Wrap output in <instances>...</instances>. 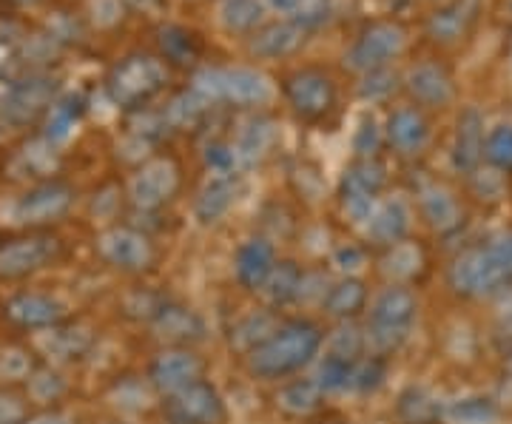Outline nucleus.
I'll use <instances>...</instances> for the list:
<instances>
[{"label":"nucleus","mask_w":512,"mask_h":424,"mask_svg":"<svg viewBox=\"0 0 512 424\" xmlns=\"http://www.w3.org/2000/svg\"><path fill=\"white\" fill-rule=\"evenodd\" d=\"M322 348V333L311 322H291L276 328L262 345L248 353V368L259 379H285L311 362Z\"/></svg>","instance_id":"nucleus-1"},{"label":"nucleus","mask_w":512,"mask_h":424,"mask_svg":"<svg viewBox=\"0 0 512 424\" xmlns=\"http://www.w3.org/2000/svg\"><path fill=\"white\" fill-rule=\"evenodd\" d=\"M512 285V234L473 248L453 262L450 288L461 296H493Z\"/></svg>","instance_id":"nucleus-2"},{"label":"nucleus","mask_w":512,"mask_h":424,"mask_svg":"<svg viewBox=\"0 0 512 424\" xmlns=\"http://www.w3.org/2000/svg\"><path fill=\"white\" fill-rule=\"evenodd\" d=\"M168 83V69L160 57L128 55L123 57L106 80V92L120 109H143L154 94H160Z\"/></svg>","instance_id":"nucleus-3"},{"label":"nucleus","mask_w":512,"mask_h":424,"mask_svg":"<svg viewBox=\"0 0 512 424\" xmlns=\"http://www.w3.org/2000/svg\"><path fill=\"white\" fill-rule=\"evenodd\" d=\"M419 314V302L410 288L404 285H390L376 296L370 308V322H367V336L376 351H396L404 339L410 336Z\"/></svg>","instance_id":"nucleus-4"},{"label":"nucleus","mask_w":512,"mask_h":424,"mask_svg":"<svg viewBox=\"0 0 512 424\" xmlns=\"http://www.w3.org/2000/svg\"><path fill=\"white\" fill-rule=\"evenodd\" d=\"M194 89L211 103H234L239 109H256L271 100V83L256 69H202L194 80Z\"/></svg>","instance_id":"nucleus-5"},{"label":"nucleus","mask_w":512,"mask_h":424,"mask_svg":"<svg viewBox=\"0 0 512 424\" xmlns=\"http://www.w3.org/2000/svg\"><path fill=\"white\" fill-rule=\"evenodd\" d=\"M404 49H407V29L399 20H373L356 35L345 55V63L353 72H376V69H387L390 60H396Z\"/></svg>","instance_id":"nucleus-6"},{"label":"nucleus","mask_w":512,"mask_h":424,"mask_svg":"<svg viewBox=\"0 0 512 424\" xmlns=\"http://www.w3.org/2000/svg\"><path fill=\"white\" fill-rule=\"evenodd\" d=\"M285 100L296 117L302 120H322L333 106H336V83L328 72L322 69H296L282 80Z\"/></svg>","instance_id":"nucleus-7"},{"label":"nucleus","mask_w":512,"mask_h":424,"mask_svg":"<svg viewBox=\"0 0 512 424\" xmlns=\"http://www.w3.org/2000/svg\"><path fill=\"white\" fill-rule=\"evenodd\" d=\"M57 94V80L52 74L32 72L12 80L9 92L3 97V120L9 126H29L40 114L52 109Z\"/></svg>","instance_id":"nucleus-8"},{"label":"nucleus","mask_w":512,"mask_h":424,"mask_svg":"<svg viewBox=\"0 0 512 424\" xmlns=\"http://www.w3.org/2000/svg\"><path fill=\"white\" fill-rule=\"evenodd\" d=\"M163 413L171 424H222L225 402H222L220 390L200 379L177 393H168Z\"/></svg>","instance_id":"nucleus-9"},{"label":"nucleus","mask_w":512,"mask_h":424,"mask_svg":"<svg viewBox=\"0 0 512 424\" xmlns=\"http://www.w3.org/2000/svg\"><path fill=\"white\" fill-rule=\"evenodd\" d=\"M60 257V240L49 234H26L0 242V277L20 279L52 265Z\"/></svg>","instance_id":"nucleus-10"},{"label":"nucleus","mask_w":512,"mask_h":424,"mask_svg":"<svg viewBox=\"0 0 512 424\" xmlns=\"http://www.w3.org/2000/svg\"><path fill=\"white\" fill-rule=\"evenodd\" d=\"M384 168L376 160H359L342 177V205L356 222L370 220L376 211V197L384 188Z\"/></svg>","instance_id":"nucleus-11"},{"label":"nucleus","mask_w":512,"mask_h":424,"mask_svg":"<svg viewBox=\"0 0 512 424\" xmlns=\"http://www.w3.org/2000/svg\"><path fill=\"white\" fill-rule=\"evenodd\" d=\"M74 203L72 185L49 180L35 188H29L18 203H15V220L23 225H40V222L60 220Z\"/></svg>","instance_id":"nucleus-12"},{"label":"nucleus","mask_w":512,"mask_h":424,"mask_svg":"<svg viewBox=\"0 0 512 424\" xmlns=\"http://www.w3.org/2000/svg\"><path fill=\"white\" fill-rule=\"evenodd\" d=\"M404 86H407L410 97L424 109H444L456 97V80H453L450 69L439 60L416 63L404 77Z\"/></svg>","instance_id":"nucleus-13"},{"label":"nucleus","mask_w":512,"mask_h":424,"mask_svg":"<svg viewBox=\"0 0 512 424\" xmlns=\"http://www.w3.org/2000/svg\"><path fill=\"white\" fill-rule=\"evenodd\" d=\"M97 251L109 265L137 274L146 271L154 259V248L148 242L146 234L134 231V228H109L100 240H97Z\"/></svg>","instance_id":"nucleus-14"},{"label":"nucleus","mask_w":512,"mask_h":424,"mask_svg":"<svg viewBox=\"0 0 512 424\" xmlns=\"http://www.w3.org/2000/svg\"><path fill=\"white\" fill-rule=\"evenodd\" d=\"M481 9L484 0H447L427 20V37L439 46H458L476 29Z\"/></svg>","instance_id":"nucleus-15"},{"label":"nucleus","mask_w":512,"mask_h":424,"mask_svg":"<svg viewBox=\"0 0 512 424\" xmlns=\"http://www.w3.org/2000/svg\"><path fill=\"white\" fill-rule=\"evenodd\" d=\"M180 185V171L171 160H151L131 180V200L143 211H154L165 205Z\"/></svg>","instance_id":"nucleus-16"},{"label":"nucleus","mask_w":512,"mask_h":424,"mask_svg":"<svg viewBox=\"0 0 512 424\" xmlns=\"http://www.w3.org/2000/svg\"><path fill=\"white\" fill-rule=\"evenodd\" d=\"M484 117L481 111L467 106L456 120V140H453V166L464 174H473L484 160Z\"/></svg>","instance_id":"nucleus-17"},{"label":"nucleus","mask_w":512,"mask_h":424,"mask_svg":"<svg viewBox=\"0 0 512 424\" xmlns=\"http://www.w3.org/2000/svg\"><path fill=\"white\" fill-rule=\"evenodd\" d=\"M202 379V362L197 353L185 351H168L154 359L151 365V382L154 388L165 390V393H177V390L188 388Z\"/></svg>","instance_id":"nucleus-18"},{"label":"nucleus","mask_w":512,"mask_h":424,"mask_svg":"<svg viewBox=\"0 0 512 424\" xmlns=\"http://www.w3.org/2000/svg\"><path fill=\"white\" fill-rule=\"evenodd\" d=\"M6 316L20 328H55L66 319V305L52 296L43 294H18L6 302Z\"/></svg>","instance_id":"nucleus-19"},{"label":"nucleus","mask_w":512,"mask_h":424,"mask_svg":"<svg viewBox=\"0 0 512 424\" xmlns=\"http://www.w3.org/2000/svg\"><path fill=\"white\" fill-rule=\"evenodd\" d=\"M387 143L396 148L402 157H416L424 151L430 140V123L424 120V114L413 106L396 109L387 120Z\"/></svg>","instance_id":"nucleus-20"},{"label":"nucleus","mask_w":512,"mask_h":424,"mask_svg":"<svg viewBox=\"0 0 512 424\" xmlns=\"http://www.w3.org/2000/svg\"><path fill=\"white\" fill-rule=\"evenodd\" d=\"M302 43H305V29L291 20H279V23L259 26L251 35V55L262 60H279V57L296 55Z\"/></svg>","instance_id":"nucleus-21"},{"label":"nucleus","mask_w":512,"mask_h":424,"mask_svg":"<svg viewBox=\"0 0 512 424\" xmlns=\"http://www.w3.org/2000/svg\"><path fill=\"white\" fill-rule=\"evenodd\" d=\"M274 265V245L268 240H262V237L248 240L237 251V279L245 288H251V291L262 288V285L268 282Z\"/></svg>","instance_id":"nucleus-22"},{"label":"nucleus","mask_w":512,"mask_h":424,"mask_svg":"<svg viewBox=\"0 0 512 424\" xmlns=\"http://www.w3.org/2000/svg\"><path fill=\"white\" fill-rule=\"evenodd\" d=\"M157 46H160V60L171 63V66H197L202 57V40L197 32L185 29V26H160L157 29Z\"/></svg>","instance_id":"nucleus-23"},{"label":"nucleus","mask_w":512,"mask_h":424,"mask_svg":"<svg viewBox=\"0 0 512 424\" xmlns=\"http://www.w3.org/2000/svg\"><path fill=\"white\" fill-rule=\"evenodd\" d=\"M419 197L421 214H424V220L430 222V228H436L441 234H450V231H456L458 225L464 222L461 220V217H464L461 205H458L456 197H453L444 185H424Z\"/></svg>","instance_id":"nucleus-24"},{"label":"nucleus","mask_w":512,"mask_h":424,"mask_svg":"<svg viewBox=\"0 0 512 424\" xmlns=\"http://www.w3.org/2000/svg\"><path fill=\"white\" fill-rule=\"evenodd\" d=\"M154 319V328L157 333L168 339V342H200L205 336V325L202 319L194 311H188L183 305H171V302H163L160 311L151 316Z\"/></svg>","instance_id":"nucleus-25"},{"label":"nucleus","mask_w":512,"mask_h":424,"mask_svg":"<svg viewBox=\"0 0 512 424\" xmlns=\"http://www.w3.org/2000/svg\"><path fill=\"white\" fill-rule=\"evenodd\" d=\"M410 228V208L404 200H387L367 220V234L379 245H399Z\"/></svg>","instance_id":"nucleus-26"},{"label":"nucleus","mask_w":512,"mask_h":424,"mask_svg":"<svg viewBox=\"0 0 512 424\" xmlns=\"http://www.w3.org/2000/svg\"><path fill=\"white\" fill-rule=\"evenodd\" d=\"M234 203H237V177L234 174H214L200 191L197 220L202 225H211V222L222 220L231 211Z\"/></svg>","instance_id":"nucleus-27"},{"label":"nucleus","mask_w":512,"mask_h":424,"mask_svg":"<svg viewBox=\"0 0 512 424\" xmlns=\"http://www.w3.org/2000/svg\"><path fill=\"white\" fill-rule=\"evenodd\" d=\"M276 143V129L271 120H262V117H254V120H248L242 131H239L237 143H234V157H237L239 163H245V166H254L259 163Z\"/></svg>","instance_id":"nucleus-28"},{"label":"nucleus","mask_w":512,"mask_h":424,"mask_svg":"<svg viewBox=\"0 0 512 424\" xmlns=\"http://www.w3.org/2000/svg\"><path fill=\"white\" fill-rule=\"evenodd\" d=\"M441 416L450 424H495L501 410H498L493 399L467 396V399H456V402L441 407Z\"/></svg>","instance_id":"nucleus-29"},{"label":"nucleus","mask_w":512,"mask_h":424,"mask_svg":"<svg viewBox=\"0 0 512 424\" xmlns=\"http://www.w3.org/2000/svg\"><path fill=\"white\" fill-rule=\"evenodd\" d=\"M265 18V0H222L220 20L228 32L254 35Z\"/></svg>","instance_id":"nucleus-30"},{"label":"nucleus","mask_w":512,"mask_h":424,"mask_svg":"<svg viewBox=\"0 0 512 424\" xmlns=\"http://www.w3.org/2000/svg\"><path fill=\"white\" fill-rule=\"evenodd\" d=\"M208 106H211V100L202 97L197 89L177 94L163 114L165 126H171V129H194L197 123H202V117L208 114Z\"/></svg>","instance_id":"nucleus-31"},{"label":"nucleus","mask_w":512,"mask_h":424,"mask_svg":"<svg viewBox=\"0 0 512 424\" xmlns=\"http://www.w3.org/2000/svg\"><path fill=\"white\" fill-rule=\"evenodd\" d=\"M83 111H86V100L80 97V94H66V97H60L52 103V109H49V120H46V140L49 143H60V140H66L69 137V131L74 129V123L83 117Z\"/></svg>","instance_id":"nucleus-32"},{"label":"nucleus","mask_w":512,"mask_h":424,"mask_svg":"<svg viewBox=\"0 0 512 424\" xmlns=\"http://www.w3.org/2000/svg\"><path fill=\"white\" fill-rule=\"evenodd\" d=\"M276 9L305 32L333 18V0H271Z\"/></svg>","instance_id":"nucleus-33"},{"label":"nucleus","mask_w":512,"mask_h":424,"mask_svg":"<svg viewBox=\"0 0 512 424\" xmlns=\"http://www.w3.org/2000/svg\"><path fill=\"white\" fill-rule=\"evenodd\" d=\"M322 396L325 390L319 388L316 379H299L279 390V407L293 416H311L313 410H319L322 405Z\"/></svg>","instance_id":"nucleus-34"},{"label":"nucleus","mask_w":512,"mask_h":424,"mask_svg":"<svg viewBox=\"0 0 512 424\" xmlns=\"http://www.w3.org/2000/svg\"><path fill=\"white\" fill-rule=\"evenodd\" d=\"M367 291L359 279H342L339 285H333L325 296V311L330 316L348 319V316L359 314L365 308Z\"/></svg>","instance_id":"nucleus-35"},{"label":"nucleus","mask_w":512,"mask_h":424,"mask_svg":"<svg viewBox=\"0 0 512 424\" xmlns=\"http://www.w3.org/2000/svg\"><path fill=\"white\" fill-rule=\"evenodd\" d=\"M302 279H305V274L299 271L296 262H276L268 282L262 285V291H265V296H268L274 305H285V302H291V299L299 296Z\"/></svg>","instance_id":"nucleus-36"},{"label":"nucleus","mask_w":512,"mask_h":424,"mask_svg":"<svg viewBox=\"0 0 512 424\" xmlns=\"http://www.w3.org/2000/svg\"><path fill=\"white\" fill-rule=\"evenodd\" d=\"M399 413L407 424H427L441 416V407L436 399H430L421 388H410L399 402Z\"/></svg>","instance_id":"nucleus-37"},{"label":"nucleus","mask_w":512,"mask_h":424,"mask_svg":"<svg viewBox=\"0 0 512 424\" xmlns=\"http://www.w3.org/2000/svg\"><path fill=\"white\" fill-rule=\"evenodd\" d=\"M484 157L498 171H512V123H501L487 134Z\"/></svg>","instance_id":"nucleus-38"},{"label":"nucleus","mask_w":512,"mask_h":424,"mask_svg":"<svg viewBox=\"0 0 512 424\" xmlns=\"http://www.w3.org/2000/svg\"><path fill=\"white\" fill-rule=\"evenodd\" d=\"M92 345V336L89 331H83V328H74V331H60V328H52L49 333V342H46V348L55 353L57 359H72V356H80V353L86 351Z\"/></svg>","instance_id":"nucleus-39"},{"label":"nucleus","mask_w":512,"mask_h":424,"mask_svg":"<svg viewBox=\"0 0 512 424\" xmlns=\"http://www.w3.org/2000/svg\"><path fill=\"white\" fill-rule=\"evenodd\" d=\"M353 368H356V362H348V359H339V356H330L328 353V359L319 368L316 382H319V388L325 390V393H330V390H345L353 382Z\"/></svg>","instance_id":"nucleus-40"},{"label":"nucleus","mask_w":512,"mask_h":424,"mask_svg":"<svg viewBox=\"0 0 512 424\" xmlns=\"http://www.w3.org/2000/svg\"><path fill=\"white\" fill-rule=\"evenodd\" d=\"M271 333L274 331H271V319H268V316L251 314V316H245V319L237 325L234 342H237V348L251 353L256 345H262Z\"/></svg>","instance_id":"nucleus-41"},{"label":"nucleus","mask_w":512,"mask_h":424,"mask_svg":"<svg viewBox=\"0 0 512 424\" xmlns=\"http://www.w3.org/2000/svg\"><path fill=\"white\" fill-rule=\"evenodd\" d=\"M63 390H66V382L57 376L55 370H49V368L32 370V376H29V393H32V399H35V402H40V405H46V402H57V399L63 396Z\"/></svg>","instance_id":"nucleus-42"},{"label":"nucleus","mask_w":512,"mask_h":424,"mask_svg":"<svg viewBox=\"0 0 512 424\" xmlns=\"http://www.w3.org/2000/svg\"><path fill=\"white\" fill-rule=\"evenodd\" d=\"M470 183H473V191H476V197L481 200H490V203H498V200H504V194H507V180H504V171H498V168H484L481 166L470 174Z\"/></svg>","instance_id":"nucleus-43"},{"label":"nucleus","mask_w":512,"mask_h":424,"mask_svg":"<svg viewBox=\"0 0 512 424\" xmlns=\"http://www.w3.org/2000/svg\"><path fill=\"white\" fill-rule=\"evenodd\" d=\"M421 268V251L419 248H413V245H393V251L387 254L384 259V271L387 274H393L396 279H407L413 277L416 271Z\"/></svg>","instance_id":"nucleus-44"},{"label":"nucleus","mask_w":512,"mask_h":424,"mask_svg":"<svg viewBox=\"0 0 512 424\" xmlns=\"http://www.w3.org/2000/svg\"><path fill=\"white\" fill-rule=\"evenodd\" d=\"M379 146H382V129H379L373 114H365L359 129L353 134V148H356L359 160H373V154L379 151Z\"/></svg>","instance_id":"nucleus-45"},{"label":"nucleus","mask_w":512,"mask_h":424,"mask_svg":"<svg viewBox=\"0 0 512 424\" xmlns=\"http://www.w3.org/2000/svg\"><path fill=\"white\" fill-rule=\"evenodd\" d=\"M23 163H26V168H29L32 174H49V171L57 166L55 143H49V140L43 137V140H37L32 146H26L23 148Z\"/></svg>","instance_id":"nucleus-46"},{"label":"nucleus","mask_w":512,"mask_h":424,"mask_svg":"<svg viewBox=\"0 0 512 424\" xmlns=\"http://www.w3.org/2000/svg\"><path fill=\"white\" fill-rule=\"evenodd\" d=\"M362 351V333L356 328H339L330 339V356H339V359H348L356 362V356Z\"/></svg>","instance_id":"nucleus-47"},{"label":"nucleus","mask_w":512,"mask_h":424,"mask_svg":"<svg viewBox=\"0 0 512 424\" xmlns=\"http://www.w3.org/2000/svg\"><path fill=\"white\" fill-rule=\"evenodd\" d=\"M393 89H396V74L390 72V69H376V72L365 74L362 97L365 100H384Z\"/></svg>","instance_id":"nucleus-48"},{"label":"nucleus","mask_w":512,"mask_h":424,"mask_svg":"<svg viewBox=\"0 0 512 424\" xmlns=\"http://www.w3.org/2000/svg\"><path fill=\"white\" fill-rule=\"evenodd\" d=\"M32 356L26 351H3L0 353V373L6 376V379H26V376H32Z\"/></svg>","instance_id":"nucleus-49"},{"label":"nucleus","mask_w":512,"mask_h":424,"mask_svg":"<svg viewBox=\"0 0 512 424\" xmlns=\"http://www.w3.org/2000/svg\"><path fill=\"white\" fill-rule=\"evenodd\" d=\"M92 15L100 29H111L123 20V0H94Z\"/></svg>","instance_id":"nucleus-50"},{"label":"nucleus","mask_w":512,"mask_h":424,"mask_svg":"<svg viewBox=\"0 0 512 424\" xmlns=\"http://www.w3.org/2000/svg\"><path fill=\"white\" fill-rule=\"evenodd\" d=\"M384 379V368L382 362H370V365H356L353 368V382H350V388L356 390H373L382 385Z\"/></svg>","instance_id":"nucleus-51"},{"label":"nucleus","mask_w":512,"mask_h":424,"mask_svg":"<svg viewBox=\"0 0 512 424\" xmlns=\"http://www.w3.org/2000/svg\"><path fill=\"white\" fill-rule=\"evenodd\" d=\"M26 422V405L20 402L15 393L0 390V424H20Z\"/></svg>","instance_id":"nucleus-52"},{"label":"nucleus","mask_w":512,"mask_h":424,"mask_svg":"<svg viewBox=\"0 0 512 424\" xmlns=\"http://www.w3.org/2000/svg\"><path fill=\"white\" fill-rule=\"evenodd\" d=\"M336 265H339V268H342V271H356V268H359V265H362V251H359V248H353V245H348V248H339V251H336Z\"/></svg>","instance_id":"nucleus-53"},{"label":"nucleus","mask_w":512,"mask_h":424,"mask_svg":"<svg viewBox=\"0 0 512 424\" xmlns=\"http://www.w3.org/2000/svg\"><path fill=\"white\" fill-rule=\"evenodd\" d=\"M495 331L501 339H507L512 342V296L501 305V311H498V319H495Z\"/></svg>","instance_id":"nucleus-54"},{"label":"nucleus","mask_w":512,"mask_h":424,"mask_svg":"<svg viewBox=\"0 0 512 424\" xmlns=\"http://www.w3.org/2000/svg\"><path fill=\"white\" fill-rule=\"evenodd\" d=\"M123 3H128L131 9H143V12H154L163 0H123Z\"/></svg>","instance_id":"nucleus-55"},{"label":"nucleus","mask_w":512,"mask_h":424,"mask_svg":"<svg viewBox=\"0 0 512 424\" xmlns=\"http://www.w3.org/2000/svg\"><path fill=\"white\" fill-rule=\"evenodd\" d=\"M20 424H66L63 419H57V416H40V419H26V422H20Z\"/></svg>","instance_id":"nucleus-56"},{"label":"nucleus","mask_w":512,"mask_h":424,"mask_svg":"<svg viewBox=\"0 0 512 424\" xmlns=\"http://www.w3.org/2000/svg\"><path fill=\"white\" fill-rule=\"evenodd\" d=\"M12 6H35L37 0H9Z\"/></svg>","instance_id":"nucleus-57"}]
</instances>
